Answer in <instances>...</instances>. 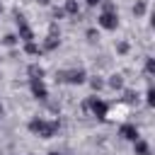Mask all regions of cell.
<instances>
[{"mask_svg": "<svg viewBox=\"0 0 155 155\" xmlns=\"http://www.w3.org/2000/svg\"><path fill=\"white\" fill-rule=\"evenodd\" d=\"M29 128H31L34 133L44 136V138H51V136H53V131L58 128V124H46V121H41V119H39V121H31V124H29Z\"/></svg>", "mask_w": 155, "mask_h": 155, "instance_id": "6da1fadb", "label": "cell"}, {"mask_svg": "<svg viewBox=\"0 0 155 155\" xmlns=\"http://www.w3.org/2000/svg\"><path fill=\"white\" fill-rule=\"evenodd\" d=\"M99 24H102L104 29H114V27H116V15H111V12H104V15L99 17Z\"/></svg>", "mask_w": 155, "mask_h": 155, "instance_id": "7a4b0ae2", "label": "cell"}, {"mask_svg": "<svg viewBox=\"0 0 155 155\" xmlns=\"http://www.w3.org/2000/svg\"><path fill=\"white\" fill-rule=\"evenodd\" d=\"M121 136L128 138V140H138V131H136L133 126H124V128H121Z\"/></svg>", "mask_w": 155, "mask_h": 155, "instance_id": "3957f363", "label": "cell"}, {"mask_svg": "<svg viewBox=\"0 0 155 155\" xmlns=\"http://www.w3.org/2000/svg\"><path fill=\"white\" fill-rule=\"evenodd\" d=\"M92 111H94L97 116H104V114H107V107H104L99 99H92Z\"/></svg>", "mask_w": 155, "mask_h": 155, "instance_id": "277c9868", "label": "cell"}, {"mask_svg": "<svg viewBox=\"0 0 155 155\" xmlns=\"http://www.w3.org/2000/svg\"><path fill=\"white\" fill-rule=\"evenodd\" d=\"M34 94H39V97H46V90H44V85H41V82H34Z\"/></svg>", "mask_w": 155, "mask_h": 155, "instance_id": "5b68a950", "label": "cell"}, {"mask_svg": "<svg viewBox=\"0 0 155 155\" xmlns=\"http://www.w3.org/2000/svg\"><path fill=\"white\" fill-rule=\"evenodd\" d=\"M65 10H68L70 15H75V12H78V5H75L73 0H68V5H65Z\"/></svg>", "mask_w": 155, "mask_h": 155, "instance_id": "8992f818", "label": "cell"}, {"mask_svg": "<svg viewBox=\"0 0 155 155\" xmlns=\"http://www.w3.org/2000/svg\"><path fill=\"white\" fill-rule=\"evenodd\" d=\"M136 150H138L140 155H145V153H148V145H145V143H136Z\"/></svg>", "mask_w": 155, "mask_h": 155, "instance_id": "52a82bcc", "label": "cell"}, {"mask_svg": "<svg viewBox=\"0 0 155 155\" xmlns=\"http://www.w3.org/2000/svg\"><path fill=\"white\" fill-rule=\"evenodd\" d=\"M97 2H99V0H87V5H97Z\"/></svg>", "mask_w": 155, "mask_h": 155, "instance_id": "ba28073f", "label": "cell"}, {"mask_svg": "<svg viewBox=\"0 0 155 155\" xmlns=\"http://www.w3.org/2000/svg\"><path fill=\"white\" fill-rule=\"evenodd\" d=\"M51 155H58V153H51Z\"/></svg>", "mask_w": 155, "mask_h": 155, "instance_id": "9c48e42d", "label": "cell"}]
</instances>
